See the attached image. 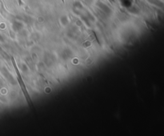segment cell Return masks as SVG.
Wrapping results in <instances>:
<instances>
[{"label": "cell", "mask_w": 164, "mask_h": 136, "mask_svg": "<svg viewBox=\"0 0 164 136\" xmlns=\"http://www.w3.org/2000/svg\"><path fill=\"white\" fill-rule=\"evenodd\" d=\"M12 61H13V64H14V69H15V72H16L17 76H18V81H19V84H20V86H21L22 90H23V93L25 94V96H26V100H27V102H28L29 105H32V103H31V98H30V96H29L28 92H27V91H26V87H25V85H24L23 81V79L21 78V76H20V74H19V69H18V68H17L16 64H15V62H14V61L13 58H12Z\"/></svg>", "instance_id": "1"}]
</instances>
